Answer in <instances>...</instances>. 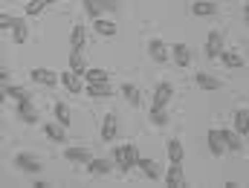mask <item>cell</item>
<instances>
[{
	"label": "cell",
	"instance_id": "37",
	"mask_svg": "<svg viewBox=\"0 0 249 188\" xmlns=\"http://www.w3.org/2000/svg\"><path fill=\"white\" fill-rule=\"evenodd\" d=\"M113 162L122 168V162H124V148H113Z\"/></svg>",
	"mask_w": 249,
	"mask_h": 188
},
{
	"label": "cell",
	"instance_id": "22",
	"mask_svg": "<svg viewBox=\"0 0 249 188\" xmlns=\"http://www.w3.org/2000/svg\"><path fill=\"white\" fill-rule=\"evenodd\" d=\"M84 41H87V32H84V26H72V32H70V44H72V50H81L84 47Z\"/></svg>",
	"mask_w": 249,
	"mask_h": 188
},
{
	"label": "cell",
	"instance_id": "13",
	"mask_svg": "<svg viewBox=\"0 0 249 188\" xmlns=\"http://www.w3.org/2000/svg\"><path fill=\"white\" fill-rule=\"evenodd\" d=\"M171 55H174V64H177V67H188V64H191V52H188L186 44H174V47H171Z\"/></svg>",
	"mask_w": 249,
	"mask_h": 188
},
{
	"label": "cell",
	"instance_id": "20",
	"mask_svg": "<svg viewBox=\"0 0 249 188\" xmlns=\"http://www.w3.org/2000/svg\"><path fill=\"white\" fill-rule=\"evenodd\" d=\"M223 142H226V151H241V133L238 130H220Z\"/></svg>",
	"mask_w": 249,
	"mask_h": 188
},
{
	"label": "cell",
	"instance_id": "24",
	"mask_svg": "<svg viewBox=\"0 0 249 188\" xmlns=\"http://www.w3.org/2000/svg\"><path fill=\"white\" fill-rule=\"evenodd\" d=\"M122 93H124V99H127V104H133V107H139V102H142V96H139V87H136V84H122Z\"/></svg>",
	"mask_w": 249,
	"mask_h": 188
},
{
	"label": "cell",
	"instance_id": "14",
	"mask_svg": "<svg viewBox=\"0 0 249 188\" xmlns=\"http://www.w3.org/2000/svg\"><path fill=\"white\" fill-rule=\"evenodd\" d=\"M165 180H168V186H171V188L183 186V162H171V168H168Z\"/></svg>",
	"mask_w": 249,
	"mask_h": 188
},
{
	"label": "cell",
	"instance_id": "2",
	"mask_svg": "<svg viewBox=\"0 0 249 188\" xmlns=\"http://www.w3.org/2000/svg\"><path fill=\"white\" fill-rule=\"evenodd\" d=\"M206 55H209V58L223 55V35H220L217 29H212V32H209V38H206Z\"/></svg>",
	"mask_w": 249,
	"mask_h": 188
},
{
	"label": "cell",
	"instance_id": "8",
	"mask_svg": "<svg viewBox=\"0 0 249 188\" xmlns=\"http://www.w3.org/2000/svg\"><path fill=\"white\" fill-rule=\"evenodd\" d=\"M15 162H18L20 171H29V174H38V171H41V162H38L35 156H29V154H18Z\"/></svg>",
	"mask_w": 249,
	"mask_h": 188
},
{
	"label": "cell",
	"instance_id": "17",
	"mask_svg": "<svg viewBox=\"0 0 249 188\" xmlns=\"http://www.w3.org/2000/svg\"><path fill=\"white\" fill-rule=\"evenodd\" d=\"M70 69L78 72V75H87V64H84L81 50H72V52H70Z\"/></svg>",
	"mask_w": 249,
	"mask_h": 188
},
{
	"label": "cell",
	"instance_id": "34",
	"mask_svg": "<svg viewBox=\"0 0 249 188\" xmlns=\"http://www.w3.org/2000/svg\"><path fill=\"white\" fill-rule=\"evenodd\" d=\"M110 75H107V69H87V84L90 81H107Z\"/></svg>",
	"mask_w": 249,
	"mask_h": 188
},
{
	"label": "cell",
	"instance_id": "11",
	"mask_svg": "<svg viewBox=\"0 0 249 188\" xmlns=\"http://www.w3.org/2000/svg\"><path fill=\"white\" fill-rule=\"evenodd\" d=\"M64 159H67V162H90L93 154H90L87 148H67V151H64Z\"/></svg>",
	"mask_w": 249,
	"mask_h": 188
},
{
	"label": "cell",
	"instance_id": "35",
	"mask_svg": "<svg viewBox=\"0 0 249 188\" xmlns=\"http://www.w3.org/2000/svg\"><path fill=\"white\" fill-rule=\"evenodd\" d=\"M15 23H18L15 15H6V12L0 15V29H3V32H6V29H15Z\"/></svg>",
	"mask_w": 249,
	"mask_h": 188
},
{
	"label": "cell",
	"instance_id": "5",
	"mask_svg": "<svg viewBox=\"0 0 249 188\" xmlns=\"http://www.w3.org/2000/svg\"><path fill=\"white\" fill-rule=\"evenodd\" d=\"M148 52H151V58H154L157 64L168 61V47H165L160 38H151V41H148Z\"/></svg>",
	"mask_w": 249,
	"mask_h": 188
},
{
	"label": "cell",
	"instance_id": "16",
	"mask_svg": "<svg viewBox=\"0 0 249 188\" xmlns=\"http://www.w3.org/2000/svg\"><path fill=\"white\" fill-rule=\"evenodd\" d=\"M139 151H136V145H124V162H122V171H130L133 165H139Z\"/></svg>",
	"mask_w": 249,
	"mask_h": 188
},
{
	"label": "cell",
	"instance_id": "19",
	"mask_svg": "<svg viewBox=\"0 0 249 188\" xmlns=\"http://www.w3.org/2000/svg\"><path fill=\"white\" fill-rule=\"evenodd\" d=\"M197 87H200V90L214 93V90H220V81H217V78H212V75H206V72H197Z\"/></svg>",
	"mask_w": 249,
	"mask_h": 188
},
{
	"label": "cell",
	"instance_id": "12",
	"mask_svg": "<svg viewBox=\"0 0 249 188\" xmlns=\"http://www.w3.org/2000/svg\"><path fill=\"white\" fill-rule=\"evenodd\" d=\"M209 151L214 154V156H220L223 151H226V142H223V136H220V130H209Z\"/></svg>",
	"mask_w": 249,
	"mask_h": 188
},
{
	"label": "cell",
	"instance_id": "10",
	"mask_svg": "<svg viewBox=\"0 0 249 188\" xmlns=\"http://www.w3.org/2000/svg\"><path fill=\"white\" fill-rule=\"evenodd\" d=\"M217 12V3L214 0H197L194 6H191V15H197V17H209V15H214Z\"/></svg>",
	"mask_w": 249,
	"mask_h": 188
},
{
	"label": "cell",
	"instance_id": "6",
	"mask_svg": "<svg viewBox=\"0 0 249 188\" xmlns=\"http://www.w3.org/2000/svg\"><path fill=\"white\" fill-rule=\"evenodd\" d=\"M32 81H38V84H44V87H55V84H58V75H55L53 69L35 67V69H32Z\"/></svg>",
	"mask_w": 249,
	"mask_h": 188
},
{
	"label": "cell",
	"instance_id": "31",
	"mask_svg": "<svg viewBox=\"0 0 249 188\" xmlns=\"http://www.w3.org/2000/svg\"><path fill=\"white\" fill-rule=\"evenodd\" d=\"M223 64H226L229 69H241V67H244V58H241L238 52H223Z\"/></svg>",
	"mask_w": 249,
	"mask_h": 188
},
{
	"label": "cell",
	"instance_id": "15",
	"mask_svg": "<svg viewBox=\"0 0 249 188\" xmlns=\"http://www.w3.org/2000/svg\"><path fill=\"white\" fill-rule=\"evenodd\" d=\"M93 26H96V35H102V38H113V35H116V29H119L113 20H105V17H99Z\"/></svg>",
	"mask_w": 249,
	"mask_h": 188
},
{
	"label": "cell",
	"instance_id": "36",
	"mask_svg": "<svg viewBox=\"0 0 249 188\" xmlns=\"http://www.w3.org/2000/svg\"><path fill=\"white\" fill-rule=\"evenodd\" d=\"M99 6H102L105 12H116V9H119V3H116V0H99Z\"/></svg>",
	"mask_w": 249,
	"mask_h": 188
},
{
	"label": "cell",
	"instance_id": "38",
	"mask_svg": "<svg viewBox=\"0 0 249 188\" xmlns=\"http://www.w3.org/2000/svg\"><path fill=\"white\" fill-rule=\"evenodd\" d=\"M244 17H247V23H249V3H247V9H244Z\"/></svg>",
	"mask_w": 249,
	"mask_h": 188
},
{
	"label": "cell",
	"instance_id": "27",
	"mask_svg": "<svg viewBox=\"0 0 249 188\" xmlns=\"http://www.w3.org/2000/svg\"><path fill=\"white\" fill-rule=\"evenodd\" d=\"M50 3H53V0H29V3H26V15H29V17H38Z\"/></svg>",
	"mask_w": 249,
	"mask_h": 188
},
{
	"label": "cell",
	"instance_id": "32",
	"mask_svg": "<svg viewBox=\"0 0 249 188\" xmlns=\"http://www.w3.org/2000/svg\"><path fill=\"white\" fill-rule=\"evenodd\" d=\"M12 32H15V41H18V44H23V41H26V20H23V17H18V23H15V29H12Z\"/></svg>",
	"mask_w": 249,
	"mask_h": 188
},
{
	"label": "cell",
	"instance_id": "21",
	"mask_svg": "<svg viewBox=\"0 0 249 188\" xmlns=\"http://www.w3.org/2000/svg\"><path fill=\"white\" fill-rule=\"evenodd\" d=\"M53 113H55V122H58V125H64V127H67L70 122H72V116H70V107H67L64 102H55Z\"/></svg>",
	"mask_w": 249,
	"mask_h": 188
},
{
	"label": "cell",
	"instance_id": "30",
	"mask_svg": "<svg viewBox=\"0 0 249 188\" xmlns=\"http://www.w3.org/2000/svg\"><path fill=\"white\" fill-rule=\"evenodd\" d=\"M81 3H84V12H87L93 20H99V17H102V12H105V9L99 6V0H81Z\"/></svg>",
	"mask_w": 249,
	"mask_h": 188
},
{
	"label": "cell",
	"instance_id": "23",
	"mask_svg": "<svg viewBox=\"0 0 249 188\" xmlns=\"http://www.w3.org/2000/svg\"><path fill=\"white\" fill-rule=\"evenodd\" d=\"M87 171L96 174V177H105V174L110 171V162H107V159H90V162H87Z\"/></svg>",
	"mask_w": 249,
	"mask_h": 188
},
{
	"label": "cell",
	"instance_id": "25",
	"mask_svg": "<svg viewBox=\"0 0 249 188\" xmlns=\"http://www.w3.org/2000/svg\"><path fill=\"white\" fill-rule=\"evenodd\" d=\"M3 99H29V93L23 87H15V84H3Z\"/></svg>",
	"mask_w": 249,
	"mask_h": 188
},
{
	"label": "cell",
	"instance_id": "4",
	"mask_svg": "<svg viewBox=\"0 0 249 188\" xmlns=\"http://www.w3.org/2000/svg\"><path fill=\"white\" fill-rule=\"evenodd\" d=\"M18 116H20V122H26V125H35V122H38V110H35V104H32L29 99H20V102H18Z\"/></svg>",
	"mask_w": 249,
	"mask_h": 188
},
{
	"label": "cell",
	"instance_id": "1",
	"mask_svg": "<svg viewBox=\"0 0 249 188\" xmlns=\"http://www.w3.org/2000/svg\"><path fill=\"white\" fill-rule=\"evenodd\" d=\"M171 96H174V87H171L168 81H160V84H157V90H154V104H151V107L165 110V104L171 102Z\"/></svg>",
	"mask_w": 249,
	"mask_h": 188
},
{
	"label": "cell",
	"instance_id": "9",
	"mask_svg": "<svg viewBox=\"0 0 249 188\" xmlns=\"http://www.w3.org/2000/svg\"><path fill=\"white\" fill-rule=\"evenodd\" d=\"M61 84L70 90V93H84V87H81V75L72 72V69H67V72L61 75Z\"/></svg>",
	"mask_w": 249,
	"mask_h": 188
},
{
	"label": "cell",
	"instance_id": "28",
	"mask_svg": "<svg viewBox=\"0 0 249 188\" xmlns=\"http://www.w3.org/2000/svg\"><path fill=\"white\" fill-rule=\"evenodd\" d=\"M235 130L244 136V133H249V113L247 110H238L235 113Z\"/></svg>",
	"mask_w": 249,
	"mask_h": 188
},
{
	"label": "cell",
	"instance_id": "29",
	"mask_svg": "<svg viewBox=\"0 0 249 188\" xmlns=\"http://www.w3.org/2000/svg\"><path fill=\"white\" fill-rule=\"evenodd\" d=\"M44 133H47V139H53V142H64V125H44Z\"/></svg>",
	"mask_w": 249,
	"mask_h": 188
},
{
	"label": "cell",
	"instance_id": "7",
	"mask_svg": "<svg viewBox=\"0 0 249 188\" xmlns=\"http://www.w3.org/2000/svg\"><path fill=\"white\" fill-rule=\"evenodd\" d=\"M116 113H105V122H102V142H113L116 139Z\"/></svg>",
	"mask_w": 249,
	"mask_h": 188
},
{
	"label": "cell",
	"instance_id": "18",
	"mask_svg": "<svg viewBox=\"0 0 249 188\" xmlns=\"http://www.w3.org/2000/svg\"><path fill=\"white\" fill-rule=\"evenodd\" d=\"M139 168H142V174H145L148 180H160V177H162V171H160V165H157L154 159H139Z\"/></svg>",
	"mask_w": 249,
	"mask_h": 188
},
{
	"label": "cell",
	"instance_id": "26",
	"mask_svg": "<svg viewBox=\"0 0 249 188\" xmlns=\"http://www.w3.org/2000/svg\"><path fill=\"white\" fill-rule=\"evenodd\" d=\"M168 159L171 162H183V142L180 139H168Z\"/></svg>",
	"mask_w": 249,
	"mask_h": 188
},
{
	"label": "cell",
	"instance_id": "3",
	"mask_svg": "<svg viewBox=\"0 0 249 188\" xmlns=\"http://www.w3.org/2000/svg\"><path fill=\"white\" fill-rule=\"evenodd\" d=\"M84 93L93 99H107V96H113V87H110V81H90L84 87Z\"/></svg>",
	"mask_w": 249,
	"mask_h": 188
},
{
	"label": "cell",
	"instance_id": "33",
	"mask_svg": "<svg viewBox=\"0 0 249 188\" xmlns=\"http://www.w3.org/2000/svg\"><path fill=\"white\" fill-rule=\"evenodd\" d=\"M151 122L157 127H162L165 122H168V116H165V110H160V107H151Z\"/></svg>",
	"mask_w": 249,
	"mask_h": 188
}]
</instances>
